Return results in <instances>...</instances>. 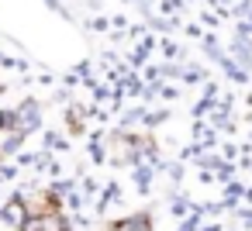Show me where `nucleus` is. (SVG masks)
I'll return each instance as SVG.
<instances>
[{
    "label": "nucleus",
    "mask_w": 252,
    "mask_h": 231,
    "mask_svg": "<svg viewBox=\"0 0 252 231\" xmlns=\"http://www.w3.org/2000/svg\"><path fill=\"white\" fill-rule=\"evenodd\" d=\"M25 231H63V224H59L52 214H38V217H32V221L25 224Z\"/></svg>",
    "instance_id": "f257e3e1"
}]
</instances>
